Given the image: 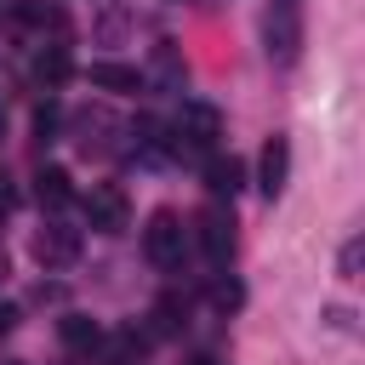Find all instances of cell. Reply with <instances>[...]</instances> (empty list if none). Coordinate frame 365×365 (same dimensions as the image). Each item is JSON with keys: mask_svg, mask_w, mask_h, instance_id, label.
I'll return each mask as SVG.
<instances>
[{"mask_svg": "<svg viewBox=\"0 0 365 365\" xmlns=\"http://www.w3.org/2000/svg\"><path fill=\"white\" fill-rule=\"evenodd\" d=\"M11 325H17V308H11V302H0V331H11Z\"/></svg>", "mask_w": 365, "mask_h": 365, "instance_id": "17", "label": "cell"}, {"mask_svg": "<svg viewBox=\"0 0 365 365\" xmlns=\"http://www.w3.org/2000/svg\"><path fill=\"white\" fill-rule=\"evenodd\" d=\"M143 251H148V262H154V268H182V251H188L182 222H177L171 211H154V217H148V228H143Z\"/></svg>", "mask_w": 365, "mask_h": 365, "instance_id": "2", "label": "cell"}, {"mask_svg": "<svg viewBox=\"0 0 365 365\" xmlns=\"http://www.w3.org/2000/svg\"><path fill=\"white\" fill-rule=\"evenodd\" d=\"M200 251H205L211 268H228V257H234V217L222 205L200 211Z\"/></svg>", "mask_w": 365, "mask_h": 365, "instance_id": "5", "label": "cell"}, {"mask_svg": "<svg viewBox=\"0 0 365 365\" xmlns=\"http://www.w3.org/2000/svg\"><path fill=\"white\" fill-rule=\"evenodd\" d=\"M0 131H6V114H0Z\"/></svg>", "mask_w": 365, "mask_h": 365, "instance_id": "18", "label": "cell"}, {"mask_svg": "<svg viewBox=\"0 0 365 365\" xmlns=\"http://www.w3.org/2000/svg\"><path fill=\"white\" fill-rule=\"evenodd\" d=\"M177 148H200V154H217V143H222V114H217V103H205V97H188L182 108H177Z\"/></svg>", "mask_w": 365, "mask_h": 365, "instance_id": "1", "label": "cell"}, {"mask_svg": "<svg viewBox=\"0 0 365 365\" xmlns=\"http://www.w3.org/2000/svg\"><path fill=\"white\" fill-rule=\"evenodd\" d=\"M205 188H211L217 200H234V194L245 188V165H240L234 154H211V160H205Z\"/></svg>", "mask_w": 365, "mask_h": 365, "instance_id": "8", "label": "cell"}, {"mask_svg": "<svg viewBox=\"0 0 365 365\" xmlns=\"http://www.w3.org/2000/svg\"><path fill=\"white\" fill-rule=\"evenodd\" d=\"M57 336H63L68 348H97V336H103V331H97V319H91V314H63V319H57Z\"/></svg>", "mask_w": 365, "mask_h": 365, "instance_id": "12", "label": "cell"}, {"mask_svg": "<svg viewBox=\"0 0 365 365\" xmlns=\"http://www.w3.org/2000/svg\"><path fill=\"white\" fill-rule=\"evenodd\" d=\"M86 222H91L97 234H120V228L131 222L125 188H120V182H91V194H86Z\"/></svg>", "mask_w": 365, "mask_h": 365, "instance_id": "3", "label": "cell"}, {"mask_svg": "<svg viewBox=\"0 0 365 365\" xmlns=\"http://www.w3.org/2000/svg\"><path fill=\"white\" fill-rule=\"evenodd\" d=\"M297 51H302V11H297V0H274V11H268V57L285 68V63H297Z\"/></svg>", "mask_w": 365, "mask_h": 365, "instance_id": "4", "label": "cell"}, {"mask_svg": "<svg viewBox=\"0 0 365 365\" xmlns=\"http://www.w3.org/2000/svg\"><path fill=\"white\" fill-rule=\"evenodd\" d=\"M86 80H91L97 91H120V97H125V91H143V74L125 68V63H91Z\"/></svg>", "mask_w": 365, "mask_h": 365, "instance_id": "10", "label": "cell"}, {"mask_svg": "<svg viewBox=\"0 0 365 365\" xmlns=\"http://www.w3.org/2000/svg\"><path fill=\"white\" fill-rule=\"evenodd\" d=\"M177 325H182V319H177V302L165 297V302L154 308V336H177Z\"/></svg>", "mask_w": 365, "mask_h": 365, "instance_id": "16", "label": "cell"}, {"mask_svg": "<svg viewBox=\"0 0 365 365\" xmlns=\"http://www.w3.org/2000/svg\"><path fill=\"white\" fill-rule=\"evenodd\" d=\"M131 148H137V154H143V160H165V154H171V148H177V143H165V125H160V120H148V114H143V120H137V125H131Z\"/></svg>", "mask_w": 365, "mask_h": 365, "instance_id": "11", "label": "cell"}, {"mask_svg": "<svg viewBox=\"0 0 365 365\" xmlns=\"http://www.w3.org/2000/svg\"><path fill=\"white\" fill-rule=\"evenodd\" d=\"M285 177H291V143L285 137H268L262 154H257V188H262V200H279L285 194Z\"/></svg>", "mask_w": 365, "mask_h": 365, "instance_id": "6", "label": "cell"}, {"mask_svg": "<svg viewBox=\"0 0 365 365\" xmlns=\"http://www.w3.org/2000/svg\"><path fill=\"white\" fill-rule=\"evenodd\" d=\"M211 302H217V308L228 314V308H240V302H245V291H240L234 279H217V285H211Z\"/></svg>", "mask_w": 365, "mask_h": 365, "instance_id": "15", "label": "cell"}, {"mask_svg": "<svg viewBox=\"0 0 365 365\" xmlns=\"http://www.w3.org/2000/svg\"><path fill=\"white\" fill-rule=\"evenodd\" d=\"M34 200H40L46 211L68 205V200H74V177H68L63 165H40V171H34Z\"/></svg>", "mask_w": 365, "mask_h": 365, "instance_id": "9", "label": "cell"}, {"mask_svg": "<svg viewBox=\"0 0 365 365\" xmlns=\"http://www.w3.org/2000/svg\"><path fill=\"white\" fill-rule=\"evenodd\" d=\"M34 257H40L46 268H68V262L80 257V228H68V222H46V228L34 234Z\"/></svg>", "mask_w": 365, "mask_h": 365, "instance_id": "7", "label": "cell"}, {"mask_svg": "<svg viewBox=\"0 0 365 365\" xmlns=\"http://www.w3.org/2000/svg\"><path fill=\"white\" fill-rule=\"evenodd\" d=\"M34 74H40L46 86H63V80L74 74V63H68V46H46V51H40V63H34Z\"/></svg>", "mask_w": 365, "mask_h": 365, "instance_id": "13", "label": "cell"}, {"mask_svg": "<svg viewBox=\"0 0 365 365\" xmlns=\"http://www.w3.org/2000/svg\"><path fill=\"white\" fill-rule=\"evenodd\" d=\"M359 262H365V240L354 234V240H342V251H336V274L354 285V279H359Z\"/></svg>", "mask_w": 365, "mask_h": 365, "instance_id": "14", "label": "cell"}, {"mask_svg": "<svg viewBox=\"0 0 365 365\" xmlns=\"http://www.w3.org/2000/svg\"><path fill=\"white\" fill-rule=\"evenodd\" d=\"M120 365H131V359H120Z\"/></svg>", "mask_w": 365, "mask_h": 365, "instance_id": "19", "label": "cell"}]
</instances>
